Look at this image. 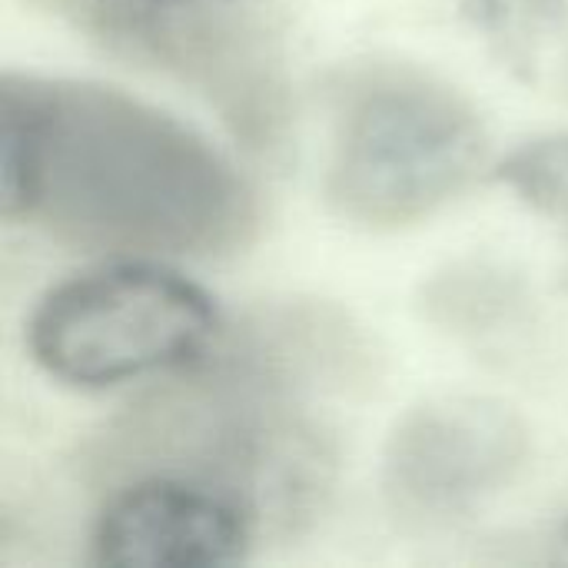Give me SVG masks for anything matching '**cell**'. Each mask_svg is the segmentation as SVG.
<instances>
[{
	"instance_id": "obj_1",
	"label": "cell",
	"mask_w": 568,
	"mask_h": 568,
	"mask_svg": "<svg viewBox=\"0 0 568 568\" xmlns=\"http://www.w3.org/2000/svg\"><path fill=\"white\" fill-rule=\"evenodd\" d=\"M0 216L90 253L213 260L253 243L260 196L200 130L126 90L3 73Z\"/></svg>"
},
{
	"instance_id": "obj_2",
	"label": "cell",
	"mask_w": 568,
	"mask_h": 568,
	"mask_svg": "<svg viewBox=\"0 0 568 568\" xmlns=\"http://www.w3.org/2000/svg\"><path fill=\"white\" fill-rule=\"evenodd\" d=\"M326 206L363 230H403L456 200L489 160L473 100L399 60H359L326 83Z\"/></svg>"
},
{
	"instance_id": "obj_3",
	"label": "cell",
	"mask_w": 568,
	"mask_h": 568,
	"mask_svg": "<svg viewBox=\"0 0 568 568\" xmlns=\"http://www.w3.org/2000/svg\"><path fill=\"white\" fill-rule=\"evenodd\" d=\"M223 329L216 300L166 260L110 256L37 300L27 353L53 383L103 393L196 366Z\"/></svg>"
},
{
	"instance_id": "obj_4",
	"label": "cell",
	"mask_w": 568,
	"mask_h": 568,
	"mask_svg": "<svg viewBox=\"0 0 568 568\" xmlns=\"http://www.w3.org/2000/svg\"><path fill=\"white\" fill-rule=\"evenodd\" d=\"M529 446V426L509 403L479 393L429 396L386 436L383 499L409 526H453L519 479Z\"/></svg>"
},
{
	"instance_id": "obj_5",
	"label": "cell",
	"mask_w": 568,
	"mask_h": 568,
	"mask_svg": "<svg viewBox=\"0 0 568 568\" xmlns=\"http://www.w3.org/2000/svg\"><path fill=\"white\" fill-rule=\"evenodd\" d=\"M246 0H80L97 37L113 50L176 70L223 120L256 113L283 87L280 70L250 23L236 20Z\"/></svg>"
},
{
	"instance_id": "obj_6",
	"label": "cell",
	"mask_w": 568,
	"mask_h": 568,
	"mask_svg": "<svg viewBox=\"0 0 568 568\" xmlns=\"http://www.w3.org/2000/svg\"><path fill=\"white\" fill-rule=\"evenodd\" d=\"M253 513L226 489L170 469H143L106 486L93 519L90 562L103 568H223L260 542Z\"/></svg>"
},
{
	"instance_id": "obj_7",
	"label": "cell",
	"mask_w": 568,
	"mask_h": 568,
	"mask_svg": "<svg viewBox=\"0 0 568 568\" xmlns=\"http://www.w3.org/2000/svg\"><path fill=\"white\" fill-rule=\"evenodd\" d=\"M233 366L293 396H346L376 379V353L363 326L329 303H266L240 326H226L213 346Z\"/></svg>"
},
{
	"instance_id": "obj_8",
	"label": "cell",
	"mask_w": 568,
	"mask_h": 568,
	"mask_svg": "<svg viewBox=\"0 0 568 568\" xmlns=\"http://www.w3.org/2000/svg\"><path fill=\"white\" fill-rule=\"evenodd\" d=\"M423 313L429 323L459 336H486L516 316L523 283L486 260H459L423 283Z\"/></svg>"
},
{
	"instance_id": "obj_9",
	"label": "cell",
	"mask_w": 568,
	"mask_h": 568,
	"mask_svg": "<svg viewBox=\"0 0 568 568\" xmlns=\"http://www.w3.org/2000/svg\"><path fill=\"white\" fill-rule=\"evenodd\" d=\"M568 0H459V17L516 80L536 83Z\"/></svg>"
},
{
	"instance_id": "obj_10",
	"label": "cell",
	"mask_w": 568,
	"mask_h": 568,
	"mask_svg": "<svg viewBox=\"0 0 568 568\" xmlns=\"http://www.w3.org/2000/svg\"><path fill=\"white\" fill-rule=\"evenodd\" d=\"M493 176L526 206L546 216H568V133L526 140L496 163Z\"/></svg>"
},
{
	"instance_id": "obj_11",
	"label": "cell",
	"mask_w": 568,
	"mask_h": 568,
	"mask_svg": "<svg viewBox=\"0 0 568 568\" xmlns=\"http://www.w3.org/2000/svg\"><path fill=\"white\" fill-rule=\"evenodd\" d=\"M552 549H556V562H562V566H568V516H566V519H562V526L556 529Z\"/></svg>"
}]
</instances>
